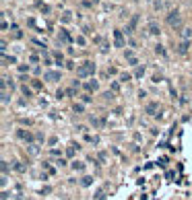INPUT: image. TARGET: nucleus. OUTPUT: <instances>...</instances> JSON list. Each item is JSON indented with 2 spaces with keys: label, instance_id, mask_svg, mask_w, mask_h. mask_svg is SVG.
Masks as SVG:
<instances>
[{
  "label": "nucleus",
  "instance_id": "f257e3e1",
  "mask_svg": "<svg viewBox=\"0 0 192 200\" xmlns=\"http://www.w3.org/2000/svg\"><path fill=\"white\" fill-rule=\"evenodd\" d=\"M93 72H95V64H91V62H85V66H81V68H78V74H81V76L93 74Z\"/></svg>",
  "mask_w": 192,
  "mask_h": 200
},
{
  "label": "nucleus",
  "instance_id": "f03ea898",
  "mask_svg": "<svg viewBox=\"0 0 192 200\" xmlns=\"http://www.w3.org/2000/svg\"><path fill=\"white\" fill-rule=\"evenodd\" d=\"M157 103H151V105H147V114H153V111H157Z\"/></svg>",
  "mask_w": 192,
  "mask_h": 200
},
{
  "label": "nucleus",
  "instance_id": "7ed1b4c3",
  "mask_svg": "<svg viewBox=\"0 0 192 200\" xmlns=\"http://www.w3.org/2000/svg\"><path fill=\"white\" fill-rule=\"evenodd\" d=\"M149 31L153 33V35H157V33H159V27H157L155 23H151V25H149Z\"/></svg>",
  "mask_w": 192,
  "mask_h": 200
},
{
  "label": "nucleus",
  "instance_id": "20e7f679",
  "mask_svg": "<svg viewBox=\"0 0 192 200\" xmlns=\"http://www.w3.org/2000/svg\"><path fill=\"white\" fill-rule=\"evenodd\" d=\"M114 37H116V46L120 48V46H122V35H120V31H116V33H114Z\"/></svg>",
  "mask_w": 192,
  "mask_h": 200
},
{
  "label": "nucleus",
  "instance_id": "39448f33",
  "mask_svg": "<svg viewBox=\"0 0 192 200\" xmlns=\"http://www.w3.org/2000/svg\"><path fill=\"white\" fill-rule=\"evenodd\" d=\"M46 79H52V81H56V79H60V74H58V72H48V74H46Z\"/></svg>",
  "mask_w": 192,
  "mask_h": 200
},
{
  "label": "nucleus",
  "instance_id": "423d86ee",
  "mask_svg": "<svg viewBox=\"0 0 192 200\" xmlns=\"http://www.w3.org/2000/svg\"><path fill=\"white\" fill-rule=\"evenodd\" d=\"M155 52H157V54H161V56L165 54V50H163V46H157V48H155Z\"/></svg>",
  "mask_w": 192,
  "mask_h": 200
},
{
  "label": "nucleus",
  "instance_id": "0eeeda50",
  "mask_svg": "<svg viewBox=\"0 0 192 200\" xmlns=\"http://www.w3.org/2000/svg\"><path fill=\"white\" fill-rule=\"evenodd\" d=\"M87 89H93V91H95V89H97V83H95V81L89 83V85H87Z\"/></svg>",
  "mask_w": 192,
  "mask_h": 200
}]
</instances>
